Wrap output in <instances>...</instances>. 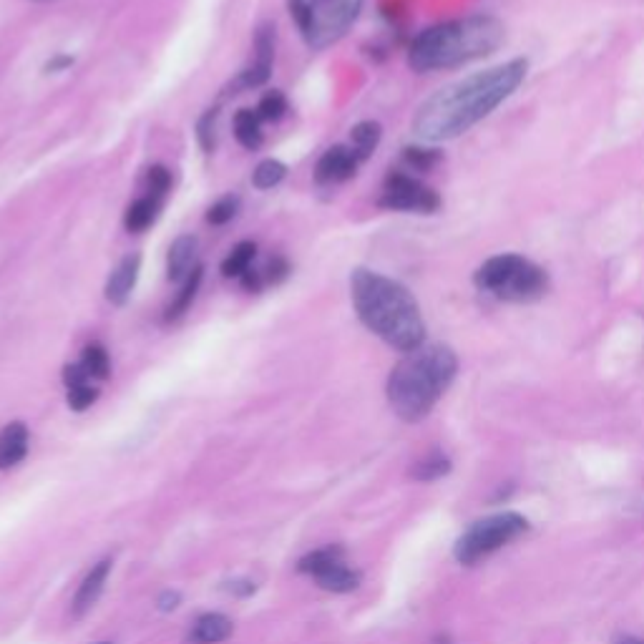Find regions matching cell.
Returning a JSON list of instances; mask_svg holds the SVG:
<instances>
[{"instance_id": "836d02e7", "label": "cell", "mask_w": 644, "mask_h": 644, "mask_svg": "<svg viewBox=\"0 0 644 644\" xmlns=\"http://www.w3.org/2000/svg\"><path fill=\"white\" fill-rule=\"evenodd\" d=\"M159 607L164 609V612H169V609H174L177 607V602H179V594H164V597L159 599Z\"/></svg>"}, {"instance_id": "1f68e13d", "label": "cell", "mask_w": 644, "mask_h": 644, "mask_svg": "<svg viewBox=\"0 0 644 644\" xmlns=\"http://www.w3.org/2000/svg\"><path fill=\"white\" fill-rule=\"evenodd\" d=\"M239 280H242V285H245L247 290H252V292H257L262 287V275H260V272L252 270V267L245 272V275L239 277Z\"/></svg>"}, {"instance_id": "603a6c76", "label": "cell", "mask_w": 644, "mask_h": 644, "mask_svg": "<svg viewBox=\"0 0 644 644\" xmlns=\"http://www.w3.org/2000/svg\"><path fill=\"white\" fill-rule=\"evenodd\" d=\"M287 169L282 161L277 159H265L262 164H257V169L252 172V184H255L257 189H272L277 187V184L285 179Z\"/></svg>"}, {"instance_id": "8fae6325", "label": "cell", "mask_w": 644, "mask_h": 644, "mask_svg": "<svg viewBox=\"0 0 644 644\" xmlns=\"http://www.w3.org/2000/svg\"><path fill=\"white\" fill-rule=\"evenodd\" d=\"M360 156L355 154L353 146H333V149H328L325 154H322V159L317 161V172H315V179L320 184H340V182H348L350 177H355V172H358L360 167Z\"/></svg>"}, {"instance_id": "ac0fdd59", "label": "cell", "mask_w": 644, "mask_h": 644, "mask_svg": "<svg viewBox=\"0 0 644 644\" xmlns=\"http://www.w3.org/2000/svg\"><path fill=\"white\" fill-rule=\"evenodd\" d=\"M156 212H159V199H154V197L136 199V202L129 204V209H126L124 227L129 229V232H136V234L144 232V229H149L151 224H154Z\"/></svg>"}, {"instance_id": "4fadbf2b", "label": "cell", "mask_w": 644, "mask_h": 644, "mask_svg": "<svg viewBox=\"0 0 644 644\" xmlns=\"http://www.w3.org/2000/svg\"><path fill=\"white\" fill-rule=\"evenodd\" d=\"M139 267H141V257L139 255H129L119 262L114 272H111L109 282H106V300L111 305H126L131 297V290L136 285V277H139Z\"/></svg>"}, {"instance_id": "44dd1931", "label": "cell", "mask_w": 644, "mask_h": 644, "mask_svg": "<svg viewBox=\"0 0 644 644\" xmlns=\"http://www.w3.org/2000/svg\"><path fill=\"white\" fill-rule=\"evenodd\" d=\"M380 134H383V131H380L378 121H360L358 126H353L350 139H353L355 154H358L363 161L368 159V156L375 151V146H378Z\"/></svg>"}, {"instance_id": "e575fe53", "label": "cell", "mask_w": 644, "mask_h": 644, "mask_svg": "<svg viewBox=\"0 0 644 644\" xmlns=\"http://www.w3.org/2000/svg\"><path fill=\"white\" fill-rule=\"evenodd\" d=\"M614 644H644V639H639V637H619Z\"/></svg>"}, {"instance_id": "ffe728a7", "label": "cell", "mask_w": 644, "mask_h": 644, "mask_svg": "<svg viewBox=\"0 0 644 644\" xmlns=\"http://www.w3.org/2000/svg\"><path fill=\"white\" fill-rule=\"evenodd\" d=\"M202 267H194L192 270V275L187 277V280H184V287H182V292H179L177 295V300L172 302V305L167 307V322L169 320H179V317L184 315V312L189 310V307H192V302H194V297H197V292H199V285H202Z\"/></svg>"}, {"instance_id": "f1b7e54d", "label": "cell", "mask_w": 644, "mask_h": 644, "mask_svg": "<svg viewBox=\"0 0 644 644\" xmlns=\"http://www.w3.org/2000/svg\"><path fill=\"white\" fill-rule=\"evenodd\" d=\"M287 111V101L280 91H270V94L262 96L260 109L257 114L262 116V121H280Z\"/></svg>"}, {"instance_id": "d4e9b609", "label": "cell", "mask_w": 644, "mask_h": 644, "mask_svg": "<svg viewBox=\"0 0 644 644\" xmlns=\"http://www.w3.org/2000/svg\"><path fill=\"white\" fill-rule=\"evenodd\" d=\"M403 161H406L408 167L416 169V172H428L441 161V154L436 149H423V146H408L403 151Z\"/></svg>"}, {"instance_id": "83f0119b", "label": "cell", "mask_w": 644, "mask_h": 644, "mask_svg": "<svg viewBox=\"0 0 644 644\" xmlns=\"http://www.w3.org/2000/svg\"><path fill=\"white\" fill-rule=\"evenodd\" d=\"M217 119H219L217 109H209L207 114L199 119L197 139H199V144H202L204 151H214V146H217Z\"/></svg>"}, {"instance_id": "30bf717a", "label": "cell", "mask_w": 644, "mask_h": 644, "mask_svg": "<svg viewBox=\"0 0 644 644\" xmlns=\"http://www.w3.org/2000/svg\"><path fill=\"white\" fill-rule=\"evenodd\" d=\"M255 51V63L245 68L242 76L237 78V84H234L237 89H257V86L267 84L272 73V61H275V26H270V23L260 26L255 36Z\"/></svg>"}, {"instance_id": "5b68a950", "label": "cell", "mask_w": 644, "mask_h": 644, "mask_svg": "<svg viewBox=\"0 0 644 644\" xmlns=\"http://www.w3.org/2000/svg\"><path fill=\"white\" fill-rule=\"evenodd\" d=\"M473 282L481 292L511 305H529L541 300L549 290V275L544 267L514 252L489 257L476 270Z\"/></svg>"}, {"instance_id": "2e32d148", "label": "cell", "mask_w": 644, "mask_h": 644, "mask_svg": "<svg viewBox=\"0 0 644 644\" xmlns=\"http://www.w3.org/2000/svg\"><path fill=\"white\" fill-rule=\"evenodd\" d=\"M232 632H234L232 619H227L224 614H204V617H199L197 624H194L192 634H189V642L217 644V642H224Z\"/></svg>"}, {"instance_id": "6da1fadb", "label": "cell", "mask_w": 644, "mask_h": 644, "mask_svg": "<svg viewBox=\"0 0 644 644\" xmlns=\"http://www.w3.org/2000/svg\"><path fill=\"white\" fill-rule=\"evenodd\" d=\"M526 73L529 61L514 58L443 86L418 106L413 116V134L428 144L458 139L509 101L524 84Z\"/></svg>"}, {"instance_id": "3957f363", "label": "cell", "mask_w": 644, "mask_h": 644, "mask_svg": "<svg viewBox=\"0 0 644 644\" xmlns=\"http://www.w3.org/2000/svg\"><path fill=\"white\" fill-rule=\"evenodd\" d=\"M506 28L494 16H468L436 23L413 38L408 66L418 73L446 71L486 58L504 43Z\"/></svg>"}, {"instance_id": "e0dca14e", "label": "cell", "mask_w": 644, "mask_h": 644, "mask_svg": "<svg viewBox=\"0 0 644 644\" xmlns=\"http://www.w3.org/2000/svg\"><path fill=\"white\" fill-rule=\"evenodd\" d=\"M234 136L245 149H260L265 136H262V116L252 109H239L234 114Z\"/></svg>"}, {"instance_id": "9a60e30c", "label": "cell", "mask_w": 644, "mask_h": 644, "mask_svg": "<svg viewBox=\"0 0 644 644\" xmlns=\"http://www.w3.org/2000/svg\"><path fill=\"white\" fill-rule=\"evenodd\" d=\"M28 453V428L23 423H11L0 431V468H13Z\"/></svg>"}, {"instance_id": "9c48e42d", "label": "cell", "mask_w": 644, "mask_h": 644, "mask_svg": "<svg viewBox=\"0 0 644 644\" xmlns=\"http://www.w3.org/2000/svg\"><path fill=\"white\" fill-rule=\"evenodd\" d=\"M297 569H300L302 574H310L322 589H328V592L335 594L353 592L360 584V574L345 564L343 551L340 549L312 551L305 559H300Z\"/></svg>"}, {"instance_id": "cb8c5ba5", "label": "cell", "mask_w": 644, "mask_h": 644, "mask_svg": "<svg viewBox=\"0 0 644 644\" xmlns=\"http://www.w3.org/2000/svg\"><path fill=\"white\" fill-rule=\"evenodd\" d=\"M448 471H451V461H448L443 453L436 451L416 463V468H413V478H418V481H436V478L446 476Z\"/></svg>"}, {"instance_id": "8992f818", "label": "cell", "mask_w": 644, "mask_h": 644, "mask_svg": "<svg viewBox=\"0 0 644 644\" xmlns=\"http://www.w3.org/2000/svg\"><path fill=\"white\" fill-rule=\"evenodd\" d=\"M363 0H290V13L310 48H328L348 33Z\"/></svg>"}, {"instance_id": "277c9868", "label": "cell", "mask_w": 644, "mask_h": 644, "mask_svg": "<svg viewBox=\"0 0 644 644\" xmlns=\"http://www.w3.org/2000/svg\"><path fill=\"white\" fill-rule=\"evenodd\" d=\"M456 373L458 358L448 345L433 343L411 350L390 370L385 385L390 408L406 423L423 421L451 388Z\"/></svg>"}, {"instance_id": "5bb4252c", "label": "cell", "mask_w": 644, "mask_h": 644, "mask_svg": "<svg viewBox=\"0 0 644 644\" xmlns=\"http://www.w3.org/2000/svg\"><path fill=\"white\" fill-rule=\"evenodd\" d=\"M194 260H197V237L184 234V237L174 239V245L169 247V280L179 282L187 280L194 270Z\"/></svg>"}, {"instance_id": "4dcf8cb0", "label": "cell", "mask_w": 644, "mask_h": 644, "mask_svg": "<svg viewBox=\"0 0 644 644\" xmlns=\"http://www.w3.org/2000/svg\"><path fill=\"white\" fill-rule=\"evenodd\" d=\"M287 275H290V265H287V260H282V257H275V260L267 265V280H270L272 285H280Z\"/></svg>"}, {"instance_id": "d6986e66", "label": "cell", "mask_w": 644, "mask_h": 644, "mask_svg": "<svg viewBox=\"0 0 644 644\" xmlns=\"http://www.w3.org/2000/svg\"><path fill=\"white\" fill-rule=\"evenodd\" d=\"M257 255L255 242H239L222 262V275L224 277H242L252 267V260Z\"/></svg>"}, {"instance_id": "d6a6232c", "label": "cell", "mask_w": 644, "mask_h": 644, "mask_svg": "<svg viewBox=\"0 0 644 644\" xmlns=\"http://www.w3.org/2000/svg\"><path fill=\"white\" fill-rule=\"evenodd\" d=\"M71 66H73L71 56H56L53 61L46 63V71L48 73H58V71H63V68H71Z\"/></svg>"}, {"instance_id": "d590c367", "label": "cell", "mask_w": 644, "mask_h": 644, "mask_svg": "<svg viewBox=\"0 0 644 644\" xmlns=\"http://www.w3.org/2000/svg\"><path fill=\"white\" fill-rule=\"evenodd\" d=\"M99 644H111V642H99Z\"/></svg>"}, {"instance_id": "484cf974", "label": "cell", "mask_w": 644, "mask_h": 644, "mask_svg": "<svg viewBox=\"0 0 644 644\" xmlns=\"http://www.w3.org/2000/svg\"><path fill=\"white\" fill-rule=\"evenodd\" d=\"M237 209H239V199L232 197V194H227V197L217 199V202L209 207L207 222L214 224V227H222V224L232 222L234 214H237Z\"/></svg>"}, {"instance_id": "7402d4cb", "label": "cell", "mask_w": 644, "mask_h": 644, "mask_svg": "<svg viewBox=\"0 0 644 644\" xmlns=\"http://www.w3.org/2000/svg\"><path fill=\"white\" fill-rule=\"evenodd\" d=\"M81 368L86 370V375H89L91 380H106V378H109L111 360H109V353H106L104 345H99V343L86 345L84 355H81Z\"/></svg>"}, {"instance_id": "7a4b0ae2", "label": "cell", "mask_w": 644, "mask_h": 644, "mask_svg": "<svg viewBox=\"0 0 644 644\" xmlns=\"http://www.w3.org/2000/svg\"><path fill=\"white\" fill-rule=\"evenodd\" d=\"M350 297L358 320L383 343L400 353L421 348L426 340V320L408 287L380 272L358 267L350 277Z\"/></svg>"}, {"instance_id": "ba28073f", "label": "cell", "mask_w": 644, "mask_h": 644, "mask_svg": "<svg viewBox=\"0 0 644 644\" xmlns=\"http://www.w3.org/2000/svg\"><path fill=\"white\" fill-rule=\"evenodd\" d=\"M380 207L393 209V212L436 214L441 209V197H438L436 189L426 187L421 179L406 172H393L388 174L383 184Z\"/></svg>"}, {"instance_id": "4316f807", "label": "cell", "mask_w": 644, "mask_h": 644, "mask_svg": "<svg viewBox=\"0 0 644 644\" xmlns=\"http://www.w3.org/2000/svg\"><path fill=\"white\" fill-rule=\"evenodd\" d=\"M68 390V406L73 408V411H86L89 406H94L96 398H99V388H94L91 385V380H86V383H78L73 385V388H66Z\"/></svg>"}, {"instance_id": "7c38bea8", "label": "cell", "mask_w": 644, "mask_h": 644, "mask_svg": "<svg viewBox=\"0 0 644 644\" xmlns=\"http://www.w3.org/2000/svg\"><path fill=\"white\" fill-rule=\"evenodd\" d=\"M109 572H111V559H101L99 564L86 574L81 587H78L76 597H73V604H71L73 619H81L96 602H99L101 592H104L106 587V579H109Z\"/></svg>"}, {"instance_id": "52a82bcc", "label": "cell", "mask_w": 644, "mask_h": 644, "mask_svg": "<svg viewBox=\"0 0 644 644\" xmlns=\"http://www.w3.org/2000/svg\"><path fill=\"white\" fill-rule=\"evenodd\" d=\"M529 531V521L524 519L516 511H504V514L486 516V519H478L458 536L456 541V559L466 567H473L476 561L486 559L494 551L504 549L511 541L519 539L521 534Z\"/></svg>"}, {"instance_id": "f546056e", "label": "cell", "mask_w": 644, "mask_h": 644, "mask_svg": "<svg viewBox=\"0 0 644 644\" xmlns=\"http://www.w3.org/2000/svg\"><path fill=\"white\" fill-rule=\"evenodd\" d=\"M172 187V174H169L167 167H151L146 172V189H149V197L159 199L169 192Z\"/></svg>"}]
</instances>
